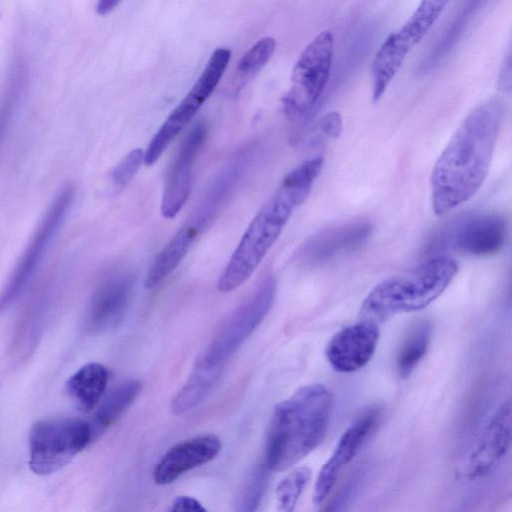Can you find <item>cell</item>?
<instances>
[{"label": "cell", "mask_w": 512, "mask_h": 512, "mask_svg": "<svg viewBox=\"0 0 512 512\" xmlns=\"http://www.w3.org/2000/svg\"><path fill=\"white\" fill-rule=\"evenodd\" d=\"M380 410L371 407L361 413L343 432L330 458L320 469L313 492L315 505L322 504L333 490L343 469L354 459L380 418Z\"/></svg>", "instance_id": "cell-14"}, {"label": "cell", "mask_w": 512, "mask_h": 512, "mask_svg": "<svg viewBox=\"0 0 512 512\" xmlns=\"http://www.w3.org/2000/svg\"><path fill=\"white\" fill-rule=\"evenodd\" d=\"M25 72L22 63H17L0 100V150L12 125L25 87Z\"/></svg>", "instance_id": "cell-24"}, {"label": "cell", "mask_w": 512, "mask_h": 512, "mask_svg": "<svg viewBox=\"0 0 512 512\" xmlns=\"http://www.w3.org/2000/svg\"><path fill=\"white\" fill-rule=\"evenodd\" d=\"M268 471V468L263 464V466L256 470L251 476L241 496V511H253L257 509L267 485Z\"/></svg>", "instance_id": "cell-27"}, {"label": "cell", "mask_w": 512, "mask_h": 512, "mask_svg": "<svg viewBox=\"0 0 512 512\" xmlns=\"http://www.w3.org/2000/svg\"><path fill=\"white\" fill-rule=\"evenodd\" d=\"M508 234L506 219L497 213L476 212L458 217L442 227L427 246L430 256L453 250L471 256L500 252Z\"/></svg>", "instance_id": "cell-10"}, {"label": "cell", "mask_w": 512, "mask_h": 512, "mask_svg": "<svg viewBox=\"0 0 512 512\" xmlns=\"http://www.w3.org/2000/svg\"><path fill=\"white\" fill-rule=\"evenodd\" d=\"M333 407L331 391L320 383L297 389L274 409L264 465L283 471L311 453L325 438Z\"/></svg>", "instance_id": "cell-3"}, {"label": "cell", "mask_w": 512, "mask_h": 512, "mask_svg": "<svg viewBox=\"0 0 512 512\" xmlns=\"http://www.w3.org/2000/svg\"><path fill=\"white\" fill-rule=\"evenodd\" d=\"M506 68L504 67L503 72L501 73L500 77V85L503 90H510V83H511V68H510V56L507 58V63L505 64Z\"/></svg>", "instance_id": "cell-32"}, {"label": "cell", "mask_w": 512, "mask_h": 512, "mask_svg": "<svg viewBox=\"0 0 512 512\" xmlns=\"http://www.w3.org/2000/svg\"><path fill=\"white\" fill-rule=\"evenodd\" d=\"M133 287L134 278L127 272L104 279L90 298L85 317L86 330L99 334L118 326L128 309Z\"/></svg>", "instance_id": "cell-17"}, {"label": "cell", "mask_w": 512, "mask_h": 512, "mask_svg": "<svg viewBox=\"0 0 512 512\" xmlns=\"http://www.w3.org/2000/svg\"><path fill=\"white\" fill-rule=\"evenodd\" d=\"M380 332L377 324L362 320L347 325L328 341L325 356L331 367L340 373L363 368L373 357Z\"/></svg>", "instance_id": "cell-16"}, {"label": "cell", "mask_w": 512, "mask_h": 512, "mask_svg": "<svg viewBox=\"0 0 512 512\" xmlns=\"http://www.w3.org/2000/svg\"><path fill=\"white\" fill-rule=\"evenodd\" d=\"M121 0H98L96 11L99 15H107L112 12Z\"/></svg>", "instance_id": "cell-31"}, {"label": "cell", "mask_w": 512, "mask_h": 512, "mask_svg": "<svg viewBox=\"0 0 512 512\" xmlns=\"http://www.w3.org/2000/svg\"><path fill=\"white\" fill-rule=\"evenodd\" d=\"M334 35L324 30L310 41L298 57L291 74V86L283 98L285 114L301 118L311 111L323 94L330 75Z\"/></svg>", "instance_id": "cell-9"}, {"label": "cell", "mask_w": 512, "mask_h": 512, "mask_svg": "<svg viewBox=\"0 0 512 512\" xmlns=\"http://www.w3.org/2000/svg\"><path fill=\"white\" fill-rule=\"evenodd\" d=\"M231 58V52L219 47L211 54L204 70L183 100L169 114L144 152V163L153 165L170 143L190 123L215 90Z\"/></svg>", "instance_id": "cell-12"}, {"label": "cell", "mask_w": 512, "mask_h": 512, "mask_svg": "<svg viewBox=\"0 0 512 512\" xmlns=\"http://www.w3.org/2000/svg\"><path fill=\"white\" fill-rule=\"evenodd\" d=\"M450 0H421L411 17L377 50L371 67L372 101L378 102L411 49L426 35Z\"/></svg>", "instance_id": "cell-8"}, {"label": "cell", "mask_w": 512, "mask_h": 512, "mask_svg": "<svg viewBox=\"0 0 512 512\" xmlns=\"http://www.w3.org/2000/svg\"><path fill=\"white\" fill-rule=\"evenodd\" d=\"M142 389L141 382L122 383L100 403L90 423L93 441L112 426L135 401Z\"/></svg>", "instance_id": "cell-21"}, {"label": "cell", "mask_w": 512, "mask_h": 512, "mask_svg": "<svg viewBox=\"0 0 512 512\" xmlns=\"http://www.w3.org/2000/svg\"><path fill=\"white\" fill-rule=\"evenodd\" d=\"M505 107L489 99L469 112L436 160L430 177L434 213L444 215L468 201L489 171Z\"/></svg>", "instance_id": "cell-1"}, {"label": "cell", "mask_w": 512, "mask_h": 512, "mask_svg": "<svg viewBox=\"0 0 512 512\" xmlns=\"http://www.w3.org/2000/svg\"><path fill=\"white\" fill-rule=\"evenodd\" d=\"M276 48L272 37L259 39L239 60L235 79V92L243 87L270 60Z\"/></svg>", "instance_id": "cell-25"}, {"label": "cell", "mask_w": 512, "mask_h": 512, "mask_svg": "<svg viewBox=\"0 0 512 512\" xmlns=\"http://www.w3.org/2000/svg\"><path fill=\"white\" fill-rule=\"evenodd\" d=\"M457 272L458 264L450 256H430L378 283L363 300L359 316L378 324L399 313L422 310L446 290Z\"/></svg>", "instance_id": "cell-4"}, {"label": "cell", "mask_w": 512, "mask_h": 512, "mask_svg": "<svg viewBox=\"0 0 512 512\" xmlns=\"http://www.w3.org/2000/svg\"><path fill=\"white\" fill-rule=\"evenodd\" d=\"M170 511L173 512H205V507L195 498L189 496H178L174 499Z\"/></svg>", "instance_id": "cell-30"}, {"label": "cell", "mask_w": 512, "mask_h": 512, "mask_svg": "<svg viewBox=\"0 0 512 512\" xmlns=\"http://www.w3.org/2000/svg\"><path fill=\"white\" fill-rule=\"evenodd\" d=\"M93 441L90 423L81 418L57 417L33 424L28 436V465L39 476L58 472Z\"/></svg>", "instance_id": "cell-6"}, {"label": "cell", "mask_w": 512, "mask_h": 512, "mask_svg": "<svg viewBox=\"0 0 512 512\" xmlns=\"http://www.w3.org/2000/svg\"><path fill=\"white\" fill-rule=\"evenodd\" d=\"M322 167L323 158L314 157L303 161L285 176L244 232L218 280L220 292L237 289L254 273L293 211L308 197Z\"/></svg>", "instance_id": "cell-2"}, {"label": "cell", "mask_w": 512, "mask_h": 512, "mask_svg": "<svg viewBox=\"0 0 512 512\" xmlns=\"http://www.w3.org/2000/svg\"><path fill=\"white\" fill-rule=\"evenodd\" d=\"M430 321L415 323L403 340L396 358V367L400 377H408L425 356L431 341Z\"/></svg>", "instance_id": "cell-23"}, {"label": "cell", "mask_w": 512, "mask_h": 512, "mask_svg": "<svg viewBox=\"0 0 512 512\" xmlns=\"http://www.w3.org/2000/svg\"><path fill=\"white\" fill-rule=\"evenodd\" d=\"M275 290L273 277L267 275L254 293L233 313L196 362L222 371L226 362L267 315Z\"/></svg>", "instance_id": "cell-11"}, {"label": "cell", "mask_w": 512, "mask_h": 512, "mask_svg": "<svg viewBox=\"0 0 512 512\" xmlns=\"http://www.w3.org/2000/svg\"><path fill=\"white\" fill-rule=\"evenodd\" d=\"M373 231L367 220H355L319 231L310 237L298 251L304 264L319 265L336 256L360 247Z\"/></svg>", "instance_id": "cell-18"}, {"label": "cell", "mask_w": 512, "mask_h": 512, "mask_svg": "<svg viewBox=\"0 0 512 512\" xmlns=\"http://www.w3.org/2000/svg\"><path fill=\"white\" fill-rule=\"evenodd\" d=\"M109 381L107 368L97 362L81 366L66 381L65 390L83 412L94 409L102 400Z\"/></svg>", "instance_id": "cell-20"}, {"label": "cell", "mask_w": 512, "mask_h": 512, "mask_svg": "<svg viewBox=\"0 0 512 512\" xmlns=\"http://www.w3.org/2000/svg\"><path fill=\"white\" fill-rule=\"evenodd\" d=\"M220 450L221 441L212 434L179 442L159 460L153 479L158 485L170 484L186 472L213 460Z\"/></svg>", "instance_id": "cell-19"}, {"label": "cell", "mask_w": 512, "mask_h": 512, "mask_svg": "<svg viewBox=\"0 0 512 512\" xmlns=\"http://www.w3.org/2000/svg\"><path fill=\"white\" fill-rule=\"evenodd\" d=\"M255 148L251 145L239 150L217 172L189 217L151 264L144 280L147 289L159 285L180 264L217 217L246 172Z\"/></svg>", "instance_id": "cell-5"}, {"label": "cell", "mask_w": 512, "mask_h": 512, "mask_svg": "<svg viewBox=\"0 0 512 512\" xmlns=\"http://www.w3.org/2000/svg\"><path fill=\"white\" fill-rule=\"evenodd\" d=\"M204 122L195 124L183 139L167 174L161 212L166 218L175 217L185 205L193 184V168L207 136Z\"/></svg>", "instance_id": "cell-15"}, {"label": "cell", "mask_w": 512, "mask_h": 512, "mask_svg": "<svg viewBox=\"0 0 512 512\" xmlns=\"http://www.w3.org/2000/svg\"><path fill=\"white\" fill-rule=\"evenodd\" d=\"M74 197V186L67 184L60 189L44 212L26 248L0 289V315L17 301L29 286L46 251L66 219Z\"/></svg>", "instance_id": "cell-7"}, {"label": "cell", "mask_w": 512, "mask_h": 512, "mask_svg": "<svg viewBox=\"0 0 512 512\" xmlns=\"http://www.w3.org/2000/svg\"><path fill=\"white\" fill-rule=\"evenodd\" d=\"M312 471L307 466H299L289 472L276 487L278 509L283 512L294 510L301 494L311 479Z\"/></svg>", "instance_id": "cell-26"}, {"label": "cell", "mask_w": 512, "mask_h": 512, "mask_svg": "<svg viewBox=\"0 0 512 512\" xmlns=\"http://www.w3.org/2000/svg\"><path fill=\"white\" fill-rule=\"evenodd\" d=\"M144 162V151L136 148L130 151L112 170L111 178L118 187L126 186Z\"/></svg>", "instance_id": "cell-28"}, {"label": "cell", "mask_w": 512, "mask_h": 512, "mask_svg": "<svg viewBox=\"0 0 512 512\" xmlns=\"http://www.w3.org/2000/svg\"><path fill=\"white\" fill-rule=\"evenodd\" d=\"M512 404L504 400L491 414L475 445L461 465L460 474L472 481L488 476L511 447Z\"/></svg>", "instance_id": "cell-13"}, {"label": "cell", "mask_w": 512, "mask_h": 512, "mask_svg": "<svg viewBox=\"0 0 512 512\" xmlns=\"http://www.w3.org/2000/svg\"><path fill=\"white\" fill-rule=\"evenodd\" d=\"M318 127L330 138H337L342 131V118L336 111H331L322 116L319 120Z\"/></svg>", "instance_id": "cell-29"}, {"label": "cell", "mask_w": 512, "mask_h": 512, "mask_svg": "<svg viewBox=\"0 0 512 512\" xmlns=\"http://www.w3.org/2000/svg\"><path fill=\"white\" fill-rule=\"evenodd\" d=\"M221 375V371L195 363L187 381L171 403L175 415L184 414L201 403Z\"/></svg>", "instance_id": "cell-22"}]
</instances>
